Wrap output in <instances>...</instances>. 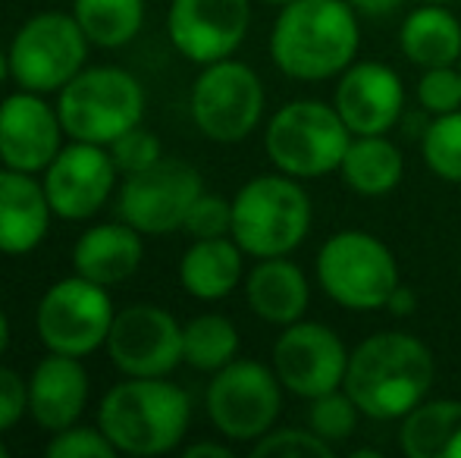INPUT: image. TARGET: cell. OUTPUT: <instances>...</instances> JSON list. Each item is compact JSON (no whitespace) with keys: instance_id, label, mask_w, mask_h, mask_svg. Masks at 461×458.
<instances>
[{"instance_id":"30","label":"cell","mask_w":461,"mask_h":458,"mask_svg":"<svg viewBox=\"0 0 461 458\" xmlns=\"http://www.w3.org/2000/svg\"><path fill=\"white\" fill-rule=\"evenodd\" d=\"M358 418H361V409L346 392V386H339V390H333V392H323V396L308 402V427L314 430L321 440H327L330 446L346 443L348 436L358 430Z\"/></svg>"},{"instance_id":"9","label":"cell","mask_w":461,"mask_h":458,"mask_svg":"<svg viewBox=\"0 0 461 458\" xmlns=\"http://www.w3.org/2000/svg\"><path fill=\"white\" fill-rule=\"evenodd\" d=\"M283 383L270 364L255 358H236L204 390V409L213 430L230 443H255L276 427L283 411Z\"/></svg>"},{"instance_id":"44","label":"cell","mask_w":461,"mask_h":458,"mask_svg":"<svg viewBox=\"0 0 461 458\" xmlns=\"http://www.w3.org/2000/svg\"><path fill=\"white\" fill-rule=\"evenodd\" d=\"M420 4H446L449 6V4H456V0H420Z\"/></svg>"},{"instance_id":"40","label":"cell","mask_w":461,"mask_h":458,"mask_svg":"<svg viewBox=\"0 0 461 458\" xmlns=\"http://www.w3.org/2000/svg\"><path fill=\"white\" fill-rule=\"evenodd\" d=\"M6 348H10V318H6V311L0 308V361H4Z\"/></svg>"},{"instance_id":"4","label":"cell","mask_w":461,"mask_h":458,"mask_svg":"<svg viewBox=\"0 0 461 458\" xmlns=\"http://www.w3.org/2000/svg\"><path fill=\"white\" fill-rule=\"evenodd\" d=\"M314 204L302 179L285 173L251 176L232 195V238L249 257L292 255L308 238Z\"/></svg>"},{"instance_id":"43","label":"cell","mask_w":461,"mask_h":458,"mask_svg":"<svg viewBox=\"0 0 461 458\" xmlns=\"http://www.w3.org/2000/svg\"><path fill=\"white\" fill-rule=\"evenodd\" d=\"M261 4H270V6H285L289 0H261Z\"/></svg>"},{"instance_id":"47","label":"cell","mask_w":461,"mask_h":458,"mask_svg":"<svg viewBox=\"0 0 461 458\" xmlns=\"http://www.w3.org/2000/svg\"><path fill=\"white\" fill-rule=\"evenodd\" d=\"M0 166H4V164H0Z\"/></svg>"},{"instance_id":"39","label":"cell","mask_w":461,"mask_h":458,"mask_svg":"<svg viewBox=\"0 0 461 458\" xmlns=\"http://www.w3.org/2000/svg\"><path fill=\"white\" fill-rule=\"evenodd\" d=\"M185 458H232V446L230 440L226 443H217V440H198L192 446L183 449Z\"/></svg>"},{"instance_id":"35","label":"cell","mask_w":461,"mask_h":458,"mask_svg":"<svg viewBox=\"0 0 461 458\" xmlns=\"http://www.w3.org/2000/svg\"><path fill=\"white\" fill-rule=\"evenodd\" d=\"M183 232L188 238H217L232 236V202L213 192H201L188 211Z\"/></svg>"},{"instance_id":"8","label":"cell","mask_w":461,"mask_h":458,"mask_svg":"<svg viewBox=\"0 0 461 458\" xmlns=\"http://www.w3.org/2000/svg\"><path fill=\"white\" fill-rule=\"evenodd\" d=\"M264 111H267V92L261 76L236 57L207 63L192 82L188 113L207 141L239 145L261 126Z\"/></svg>"},{"instance_id":"3","label":"cell","mask_w":461,"mask_h":458,"mask_svg":"<svg viewBox=\"0 0 461 458\" xmlns=\"http://www.w3.org/2000/svg\"><path fill=\"white\" fill-rule=\"evenodd\" d=\"M97 427L122 455H167L188 436L192 399L170 377H122L97 402Z\"/></svg>"},{"instance_id":"25","label":"cell","mask_w":461,"mask_h":458,"mask_svg":"<svg viewBox=\"0 0 461 458\" xmlns=\"http://www.w3.org/2000/svg\"><path fill=\"white\" fill-rule=\"evenodd\" d=\"M336 173L355 195L383 198L399 189L405 176V154L389 135H352Z\"/></svg>"},{"instance_id":"2","label":"cell","mask_w":461,"mask_h":458,"mask_svg":"<svg viewBox=\"0 0 461 458\" xmlns=\"http://www.w3.org/2000/svg\"><path fill=\"white\" fill-rule=\"evenodd\" d=\"M358 19L348 0H289L270 29V60L295 82L333 79L358 57Z\"/></svg>"},{"instance_id":"22","label":"cell","mask_w":461,"mask_h":458,"mask_svg":"<svg viewBox=\"0 0 461 458\" xmlns=\"http://www.w3.org/2000/svg\"><path fill=\"white\" fill-rule=\"evenodd\" d=\"M245 305L258 320L270 327H289L308 314L311 305V283L308 274L283 257H261L245 274Z\"/></svg>"},{"instance_id":"37","label":"cell","mask_w":461,"mask_h":458,"mask_svg":"<svg viewBox=\"0 0 461 458\" xmlns=\"http://www.w3.org/2000/svg\"><path fill=\"white\" fill-rule=\"evenodd\" d=\"M386 311L393 314V318H411V314L418 311V295H414V289L399 283V286L393 289V295H389Z\"/></svg>"},{"instance_id":"17","label":"cell","mask_w":461,"mask_h":458,"mask_svg":"<svg viewBox=\"0 0 461 458\" xmlns=\"http://www.w3.org/2000/svg\"><path fill=\"white\" fill-rule=\"evenodd\" d=\"M63 139H67V129L48 94L19 88L0 101V164L4 166L41 176L67 145Z\"/></svg>"},{"instance_id":"31","label":"cell","mask_w":461,"mask_h":458,"mask_svg":"<svg viewBox=\"0 0 461 458\" xmlns=\"http://www.w3.org/2000/svg\"><path fill=\"white\" fill-rule=\"evenodd\" d=\"M333 449L311 427H274L251 443L255 458H330Z\"/></svg>"},{"instance_id":"24","label":"cell","mask_w":461,"mask_h":458,"mask_svg":"<svg viewBox=\"0 0 461 458\" xmlns=\"http://www.w3.org/2000/svg\"><path fill=\"white\" fill-rule=\"evenodd\" d=\"M399 48L420 69L456 67L461 60V19L446 4H420L399 29Z\"/></svg>"},{"instance_id":"14","label":"cell","mask_w":461,"mask_h":458,"mask_svg":"<svg viewBox=\"0 0 461 458\" xmlns=\"http://www.w3.org/2000/svg\"><path fill=\"white\" fill-rule=\"evenodd\" d=\"M104 352L122 377H170L183 364V324L151 301L116 308Z\"/></svg>"},{"instance_id":"46","label":"cell","mask_w":461,"mask_h":458,"mask_svg":"<svg viewBox=\"0 0 461 458\" xmlns=\"http://www.w3.org/2000/svg\"><path fill=\"white\" fill-rule=\"evenodd\" d=\"M458 69H461V60H458Z\"/></svg>"},{"instance_id":"12","label":"cell","mask_w":461,"mask_h":458,"mask_svg":"<svg viewBox=\"0 0 461 458\" xmlns=\"http://www.w3.org/2000/svg\"><path fill=\"white\" fill-rule=\"evenodd\" d=\"M204 192V179L192 164L164 157L135 176H122L116 189V217L141 236H170L183 229L188 211Z\"/></svg>"},{"instance_id":"7","label":"cell","mask_w":461,"mask_h":458,"mask_svg":"<svg viewBox=\"0 0 461 458\" xmlns=\"http://www.w3.org/2000/svg\"><path fill=\"white\" fill-rule=\"evenodd\" d=\"M348 141L352 132L339 111L317 98H298L283 104L264 129V151L274 170L302 183L339 170Z\"/></svg>"},{"instance_id":"20","label":"cell","mask_w":461,"mask_h":458,"mask_svg":"<svg viewBox=\"0 0 461 458\" xmlns=\"http://www.w3.org/2000/svg\"><path fill=\"white\" fill-rule=\"evenodd\" d=\"M50 220L54 211L41 179L0 166V255H32L48 238Z\"/></svg>"},{"instance_id":"1","label":"cell","mask_w":461,"mask_h":458,"mask_svg":"<svg viewBox=\"0 0 461 458\" xmlns=\"http://www.w3.org/2000/svg\"><path fill=\"white\" fill-rule=\"evenodd\" d=\"M437 380V358L424 339L402 330L370 333L348 352L346 392L370 421H402Z\"/></svg>"},{"instance_id":"15","label":"cell","mask_w":461,"mask_h":458,"mask_svg":"<svg viewBox=\"0 0 461 458\" xmlns=\"http://www.w3.org/2000/svg\"><path fill=\"white\" fill-rule=\"evenodd\" d=\"M50 211L57 220L86 223L107 208V202L120 189V170L110 157L107 145L69 139L60 148L48 170L41 173Z\"/></svg>"},{"instance_id":"38","label":"cell","mask_w":461,"mask_h":458,"mask_svg":"<svg viewBox=\"0 0 461 458\" xmlns=\"http://www.w3.org/2000/svg\"><path fill=\"white\" fill-rule=\"evenodd\" d=\"M352 10L358 16H367V19H383V16H393L405 0H348Z\"/></svg>"},{"instance_id":"13","label":"cell","mask_w":461,"mask_h":458,"mask_svg":"<svg viewBox=\"0 0 461 458\" xmlns=\"http://www.w3.org/2000/svg\"><path fill=\"white\" fill-rule=\"evenodd\" d=\"M348 352L352 348H346L333 327L302 318L289 327H279V337L270 348V367L285 392L311 402L346 383Z\"/></svg>"},{"instance_id":"32","label":"cell","mask_w":461,"mask_h":458,"mask_svg":"<svg viewBox=\"0 0 461 458\" xmlns=\"http://www.w3.org/2000/svg\"><path fill=\"white\" fill-rule=\"evenodd\" d=\"M418 107L430 116H443L461 111V69L456 67H433L424 69L414 88Z\"/></svg>"},{"instance_id":"42","label":"cell","mask_w":461,"mask_h":458,"mask_svg":"<svg viewBox=\"0 0 461 458\" xmlns=\"http://www.w3.org/2000/svg\"><path fill=\"white\" fill-rule=\"evenodd\" d=\"M6 455H10V446H6L4 436H0V458H6Z\"/></svg>"},{"instance_id":"10","label":"cell","mask_w":461,"mask_h":458,"mask_svg":"<svg viewBox=\"0 0 461 458\" xmlns=\"http://www.w3.org/2000/svg\"><path fill=\"white\" fill-rule=\"evenodd\" d=\"M10 69L19 88L57 94L76 73L88 67L92 41L73 13L44 10L29 16L10 41Z\"/></svg>"},{"instance_id":"27","label":"cell","mask_w":461,"mask_h":458,"mask_svg":"<svg viewBox=\"0 0 461 458\" xmlns=\"http://www.w3.org/2000/svg\"><path fill=\"white\" fill-rule=\"evenodd\" d=\"M76 22L82 25L92 48L120 50L145 29V0H73Z\"/></svg>"},{"instance_id":"41","label":"cell","mask_w":461,"mask_h":458,"mask_svg":"<svg viewBox=\"0 0 461 458\" xmlns=\"http://www.w3.org/2000/svg\"><path fill=\"white\" fill-rule=\"evenodd\" d=\"M6 79H13V69H10V50L0 48V85H4Z\"/></svg>"},{"instance_id":"26","label":"cell","mask_w":461,"mask_h":458,"mask_svg":"<svg viewBox=\"0 0 461 458\" xmlns=\"http://www.w3.org/2000/svg\"><path fill=\"white\" fill-rule=\"evenodd\" d=\"M399 449L408 458H461V399H430L399 421Z\"/></svg>"},{"instance_id":"29","label":"cell","mask_w":461,"mask_h":458,"mask_svg":"<svg viewBox=\"0 0 461 458\" xmlns=\"http://www.w3.org/2000/svg\"><path fill=\"white\" fill-rule=\"evenodd\" d=\"M420 157L433 176L461 185V111L433 116L420 135Z\"/></svg>"},{"instance_id":"19","label":"cell","mask_w":461,"mask_h":458,"mask_svg":"<svg viewBox=\"0 0 461 458\" xmlns=\"http://www.w3.org/2000/svg\"><path fill=\"white\" fill-rule=\"evenodd\" d=\"M92 399V377L82 358L48 352L29 373V418L48 434L82 421Z\"/></svg>"},{"instance_id":"28","label":"cell","mask_w":461,"mask_h":458,"mask_svg":"<svg viewBox=\"0 0 461 458\" xmlns=\"http://www.w3.org/2000/svg\"><path fill=\"white\" fill-rule=\"evenodd\" d=\"M242 337L239 327L226 314L204 311L183 324V364L201 373H217L230 361L239 358Z\"/></svg>"},{"instance_id":"5","label":"cell","mask_w":461,"mask_h":458,"mask_svg":"<svg viewBox=\"0 0 461 458\" xmlns=\"http://www.w3.org/2000/svg\"><path fill=\"white\" fill-rule=\"evenodd\" d=\"M314 280L330 301L346 311H383L402 283L399 261L383 238L367 229H339L317 248Z\"/></svg>"},{"instance_id":"23","label":"cell","mask_w":461,"mask_h":458,"mask_svg":"<svg viewBox=\"0 0 461 458\" xmlns=\"http://www.w3.org/2000/svg\"><path fill=\"white\" fill-rule=\"evenodd\" d=\"M245 251L232 236L192 238L179 257V286L194 301H223L245 283Z\"/></svg>"},{"instance_id":"11","label":"cell","mask_w":461,"mask_h":458,"mask_svg":"<svg viewBox=\"0 0 461 458\" xmlns=\"http://www.w3.org/2000/svg\"><path fill=\"white\" fill-rule=\"evenodd\" d=\"M116 305L107 286L73 274L57 280L35 308L38 343L48 352L88 358L107 343Z\"/></svg>"},{"instance_id":"16","label":"cell","mask_w":461,"mask_h":458,"mask_svg":"<svg viewBox=\"0 0 461 458\" xmlns=\"http://www.w3.org/2000/svg\"><path fill=\"white\" fill-rule=\"evenodd\" d=\"M251 29V0H173L167 35L188 63H217L245 44Z\"/></svg>"},{"instance_id":"36","label":"cell","mask_w":461,"mask_h":458,"mask_svg":"<svg viewBox=\"0 0 461 458\" xmlns=\"http://www.w3.org/2000/svg\"><path fill=\"white\" fill-rule=\"evenodd\" d=\"M29 415V377L0 364V436Z\"/></svg>"},{"instance_id":"34","label":"cell","mask_w":461,"mask_h":458,"mask_svg":"<svg viewBox=\"0 0 461 458\" xmlns=\"http://www.w3.org/2000/svg\"><path fill=\"white\" fill-rule=\"evenodd\" d=\"M44 453L50 458H113V455H120L97 424L95 427L73 424V427H67V430H57V434H50Z\"/></svg>"},{"instance_id":"45","label":"cell","mask_w":461,"mask_h":458,"mask_svg":"<svg viewBox=\"0 0 461 458\" xmlns=\"http://www.w3.org/2000/svg\"><path fill=\"white\" fill-rule=\"evenodd\" d=\"M458 270H461V248H458Z\"/></svg>"},{"instance_id":"21","label":"cell","mask_w":461,"mask_h":458,"mask_svg":"<svg viewBox=\"0 0 461 458\" xmlns=\"http://www.w3.org/2000/svg\"><path fill=\"white\" fill-rule=\"evenodd\" d=\"M141 261H145V236L120 217L88 227L73 245L76 274L107 289L132 280Z\"/></svg>"},{"instance_id":"18","label":"cell","mask_w":461,"mask_h":458,"mask_svg":"<svg viewBox=\"0 0 461 458\" xmlns=\"http://www.w3.org/2000/svg\"><path fill=\"white\" fill-rule=\"evenodd\" d=\"M333 107L352 135H386L405 116V82L389 63L355 60L336 76Z\"/></svg>"},{"instance_id":"33","label":"cell","mask_w":461,"mask_h":458,"mask_svg":"<svg viewBox=\"0 0 461 458\" xmlns=\"http://www.w3.org/2000/svg\"><path fill=\"white\" fill-rule=\"evenodd\" d=\"M107 148H110V157H113L116 170H120V176H135V173L148 170V166H154L158 160H164V145H160V139L151 129H145V122L129 129V132H122L120 139Z\"/></svg>"},{"instance_id":"6","label":"cell","mask_w":461,"mask_h":458,"mask_svg":"<svg viewBox=\"0 0 461 458\" xmlns=\"http://www.w3.org/2000/svg\"><path fill=\"white\" fill-rule=\"evenodd\" d=\"M57 113L67 139L113 145L145 122V85L122 67H86L57 92Z\"/></svg>"}]
</instances>
